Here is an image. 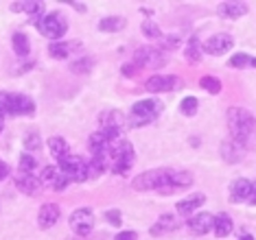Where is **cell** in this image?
Here are the masks:
<instances>
[{"mask_svg":"<svg viewBox=\"0 0 256 240\" xmlns=\"http://www.w3.org/2000/svg\"><path fill=\"white\" fill-rule=\"evenodd\" d=\"M248 13V4L243 2H221L219 4V15L224 17H241Z\"/></svg>","mask_w":256,"mask_h":240,"instance_id":"cb8c5ba5","label":"cell"},{"mask_svg":"<svg viewBox=\"0 0 256 240\" xmlns=\"http://www.w3.org/2000/svg\"><path fill=\"white\" fill-rule=\"evenodd\" d=\"M36 26H38V31L42 33L44 37H48V39H60L68 31V22H66V17H64L60 11H53V13L42 15L36 22Z\"/></svg>","mask_w":256,"mask_h":240,"instance_id":"5b68a950","label":"cell"},{"mask_svg":"<svg viewBox=\"0 0 256 240\" xmlns=\"http://www.w3.org/2000/svg\"><path fill=\"white\" fill-rule=\"evenodd\" d=\"M230 199L234 203H241V201H248L252 199V181L250 179H236L234 184L230 186Z\"/></svg>","mask_w":256,"mask_h":240,"instance_id":"e0dca14e","label":"cell"},{"mask_svg":"<svg viewBox=\"0 0 256 240\" xmlns=\"http://www.w3.org/2000/svg\"><path fill=\"white\" fill-rule=\"evenodd\" d=\"M178 219L173 214H162L158 221H156L154 225H151V236H162V234L171 232V230H178Z\"/></svg>","mask_w":256,"mask_h":240,"instance_id":"d6986e66","label":"cell"},{"mask_svg":"<svg viewBox=\"0 0 256 240\" xmlns=\"http://www.w3.org/2000/svg\"><path fill=\"white\" fill-rule=\"evenodd\" d=\"M18 164H20V173H33V171H36V166H38L36 157H31L28 153H22Z\"/></svg>","mask_w":256,"mask_h":240,"instance_id":"836d02e7","label":"cell"},{"mask_svg":"<svg viewBox=\"0 0 256 240\" xmlns=\"http://www.w3.org/2000/svg\"><path fill=\"white\" fill-rule=\"evenodd\" d=\"M164 112V103L160 98H144V101L134 103L132 107V127H144L149 122H154L158 116Z\"/></svg>","mask_w":256,"mask_h":240,"instance_id":"3957f363","label":"cell"},{"mask_svg":"<svg viewBox=\"0 0 256 240\" xmlns=\"http://www.w3.org/2000/svg\"><path fill=\"white\" fill-rule=\"evenodd\" d=\"M188 186H193V175L186 173V171H173L168 181L158 192L160 195H176V192H180V190H186Z\"/></svg>","mask_w":256,"mask_h":240,"instance_id":"30bf717a","label":"cell"},{"mask_svg":"<svg viewBox=\"0 0 256 240\" xmlns=\"http://www.w3.org/2000/svg\"><path fill=\"white\" fill-rule=\"evenodd\" d=\"M202 52H204V44H200V37L193 35V37L188 39V46H186V50H184L186 59H188L190 63H197V61L202 59Z\"/></svg>","mask_w":256,"mask_h":240,"instance_id":"484cf974","label":"cell"},{"mask_svg":"<svg viewBox=\"0 0 256 240\" xmlns=\"http://www.w3.org/2000/svg\"><path fill=\"white\" fill-rule=\"evenodd\" d=\"M11 11H24L28 15H38L44 11V2H11Z\"/></svg>","mask_w":256,"mask_h":240,"instance_id":"f546056e","label":"cell"},{"mask_svg":"<svg viewBox=\"0 0 256 240\" xmlns=\"http://www.w3.org/2000/svg\"><path fill=\"white\" fill-rule=\"evenodd\" d=\"M188 230L202 236V234H208L210 230H214V216L208 214V212H202V214H195L188 219Z\"/></svg>","mask_w":256,"mask_h":240,"instance_id":"2e32d148","label":"cell"},{"mask_svg":"<svg viewBox=\"0 0 256 240\" xmlns=\"http://www.w3.org/2000/svg\"><path fill=\"white\" fill-rule=\"evenodd\" d=\"M232 219L228 214H219V216H214V234H217L219 238H224V236H230L232 234Z\"/></svg>","mask_w":256,"mask_h":240,"instance_id":"83f0119b","label":"cell"},{"mask_svg":"<svg viewBox=\"0 0 256 240\" xmlns=\"http://www.w3.org/2000/svg\"><path fill=\"white\" fill-rule=\"evenodd\" d=\"M228 127L232 131V140L238 142L243 149H252L256 146V118L248 109L241 107H230L226 114Z\"/></svg>","mask_w":256,"mask_h":240,"instance_id":"6da1fadb","label":"cell"},{"mask_svg":"<svg viewBox=\"0 0 256 240\" xmlns=\"http://www.w3.org/2000/svg\"><path fill=\"white\" fill-rule=\"evenodd\" d=\"M60 206H55V203H44L42 208H40L38 212V225L40 230H50L57 221H60Z\"/></svg>","mask_w":256,"mask_h":240,"instance_id":"9a60e30c","label":"cell"},{"mask_svg":"<svg viewBox=\"0 0 256 240\" xmlns=\"http://www.w3.org/2000/svg\"><path fill=\"white\" fill-rule=\"evenodd\" d=\"M138 72V68L134 66V63H127V66H123V74L125 77H132V74H136Z\"/></svg>","mask_w":256,"mask_h":240,"instance_id":"60d3db41","label":"cell"},{"mask_svg":"<svg viewBox=\"0 0 256 240\" xmlns=\"http://www.w3.org/2000/svg\"><path fill=\"white\" fill-rule=\"evenodd\" d=\"M70 223V230L77 234V236H88V234L94 230V214H92L90 208H77L68 219Z\"/></svg>","mask_w":256,"mask_h":240,"instance_id":"ba28073f","label":"cell"},{"mask_svg":"<svg viewBox=\"0 0 256 240\" xmlns=\"http://www.w3.org/2000/svg\"><path fill=\"white\" fill-rule=\"evenodd\" d=\"M48 151H50V155H53L57 162L64 160L66 155H70V151H68V142L64 138H50L48 140Z\"/></svg>","mask_w":256,"mask_h":240,"instance_id":"d4e9b609","label":"cell"},{"mask_svg":"<svg viewBox=\"0 0 256 240\" xmlns=\"http://www.w3.org/2000/svg\"><path fill=\"white\" fill-rule=\"evenodd\" d=\"M106 219H108L110 225H116V227H118L120 221H123V214H120V210H108V212H106Z\"/></svg>","mask_w":256,"mask_h":240,"instance_id":"8d00e7d4","label":"cell"},{"mask_svg":"<svg viewBox=\"0 0 256 240\" xmlns=\"http://www.w3.org/2000/svg\"><path fill=\"white\" fill-rule=\"evenodd\" d=\"M132 63L138 70L140 68H162L164 66V55H162L158 48H154V46H144V48L136 50Z\"/></svg>","mask_w":256,"mask_h":240,"instance_id":"9c48e42d","label":"cell"},{"mask_svg":"<svg viewBox=\"0 0 256 240\" xmlns=\"http://www.w3.org/2000/svg\"><path fill=\"white\" fill-rule=\"evenodd\" d=\"M127 24L125 17H118V15H110V17H103V20H98V31L103 33H118L123 31Z\"/></svg>","mask_w":256,"mask_h":240,"instance_id":"603a6c76","label":"cell"},{"mask_svg":"<svg viewBox=\"0 0 256 240\" xmlns=\"http://www.w3.org/2000/svg\"><path fill=\"white\" fill-rule=\"evenodd\" d=\"M24 149H28V151H38L40 149V136L36 131H31V133H26L24 136Z\"/></svg>","mask_w":256,"mask_h":240,"instance_id":"d590c367","label":"cell"},{"mask_svg":"<svg viewBox=\"0 0 256 240\" xmlns=\"http://www.w3.org/2000/svg\"><path fill=\"white\" fill-rule=\"evenodd\" d=\"M9 175H11V166H9L7 162H0V181L7 179Z\"/></svg>","mask_w":256,"mask_h":240,"instance_id":"ab89813d","label":"cell"},{"mask_svg":"<svg viewBox=\"0 0 256 240\" xmlns=\"http://www.w3.org/2000/svg\"><path fill=\"white\" fill-rule=\"evenodd\" d=\"M68 4H70V7H74L77 11H86V4H81V2H72V0H68Z\"/></svg>","mask_w":256,"mask_h":240,"instance_id":"b9f144b4","label":"cell"},{"mask_svg":"<svg viewBox=\"0 0 256 240\" xmlns=\"http://www.w3.org/2000/svg\"><path fill=\"white\" fill-rule=\"evenodd\" d=\"M134 160H136V151H134V144L130 140H120L116 144V149L112 151V171L116 175H127L134 166Z\"/></svg>","mask_w":256,"mask_h":240,"instance_id":"277c9868","label":"cell"},{"mask_svg":"<svg viewBox=\"0 0 256 240\" xmlns=\"http://www.w3.org/2000/svg\"><path fill=\"white\" fill-rule=\"evenodd\" d=\"M238 240H254L252 236H243V238H238Z\"/></svg>","mask_w":256,"mask_h":240,"instance_id":"f6af8a7d","label":"cell"},{"mask_svg":"<svg viewBox=\"0 0 256 240\" xmlns=\"http://www.w3.org/2000/svg\"><path fill=\"white\" fill-rule=\"evenodd\" d=\"M92 59L90 57H81V59H74V61H70V70L74 74H86V72H90L92 70Z\"/></svg>","mask_w":256,"mask_h":240,"instance_id":"4dcf8cb0","label":"cell"},{"mask_svg":"<svg viewBox=\"0 0 256 240\" xmlns=\"http://www.w3.org/2000/svg\"><path fill=\"white\" fill-rule=\"evenodd\" d=\"M98 125L101 129H123L125 127V116L118 109H110L98 116Z\"/></svg>","mask_w":256,"mask_h":240,"instance_id":"ac0fdd59","label":"cell"},{"mask_svg":"<svg viewBox=\"0 0 256 240\" xmlns=\"http://www.w3.org/2000/svg\"><path fill=\"white\" fill-rule=\"evenodd\" d=\"M77 46L79 42H53V44H48V55L55 57V59H66Z\"/></svg>","mask_w":256,"mask_h":240,"instance_id":"7402d4cb","label":"cell"},{"mask_svg":"<svg viewBox=\"0 0 256 240\" xmlns=\"http://www.w3.org/2000/svg\"><path fill=\"white\" fill-rule=\"evenodd\" d=\"M14 184H16V188H18L22 195H26V197H36L42 192V179H38L33 173H16V177H14Z\"/></svg>","mask_w":256,"mask_h":240,"instance_id":"8fae6325","label":"cell"},{"mask_svg":"<svg viewBox=\"0 0 256 240\" xmlns=\"http://www.w3.org/2000/svg\"><path fill=\"white\" fill-rule=\"evenodd\" d=\"M232 46H234V39H232V35L228 33H217L212 35V37L206 39V44H204V52H208V55H224V52H228Z\"/></svg>","mask_w":256,"mask_h":240,"instance_id":"7c38bea8","label":"cell"},{"mask_svg":"<svg viewBox=\"0 0 256 240\" xmlns=\"http://www.w3.org/2000/svg\"><path fill=\"white\" fill-rule=\"evenodd\" d=\"M230 66L232 68H256V57H250L246 52H236L230 57Z\"/></svg>","mask_w":256,"mask_h":240,"instance_id":"f1b7e54d","label":"cell"},{"mask_svg":"<svg viewBox=\"0 0 256 240\" xmlns=\"http://www.w3.org/2000/svg\"><path fill=\"white\" fill-rule=\"evenodd\" d=\"M142 35L147 39H160L162 37V31L154 24V22H144V24H142Z\"/></svg>","mask_w":256,"mask_h":240,"instance_id":"e575fe53","label":"cell"},{"mask_svg":"<svg viewBox=\"0 0 256 240\" xmlns=\"http://www.w3.org/2000/svg\"><path fill=\"white\" fill-rule=\"evenodd\" d=\"M200 85L206 92H210V94H219V92H221V81L217 77H202Z\"/></svg>","mask_w":256,"mask_h":240,"instance_id":"d6a6232c","label":"cell"},{"mask_svg":"<svg viewBox=\"0 0 256 240\" xmlns=\"http://www.w3.org/2000/svg\"><path fill=\"white\" fill-rule=\"evenodd\" d=\"M40 179H42L44 186H50V188L57 190V192L66 190L68 184H70V179H68L66 175L60 171V166H46L42 171V177H40Z\"/></svg>","mask_w":256,"mask_h":240,"instance_id":"4fadbf2b","label":"cell"},{"mask_svg":"<svg viewBox=\"0 0 256 240\" xmlns=\"http://www.w3.org/2000/svg\"><path fill=\"white\" fill-rule=\"evenodd\" d=\"M221 155H224V160L226 162H238V160H243V155H246V151H243V146L234 142V140H228V142H224L221 144Z\"/></svg>","mask_w":256,"mask_h":240,"instance_id":"44dd1931","label":"cell"},{"mask_svg":"<svg viewBox=\"0 0 256 240\" xmlns=\"http://www.w3.org/2000/svg\"><path fill=\"white\" fill-rule=\"evenodd\" d=\"M204 203H206V197H204V195H200V192H197V195H190L188 199H184V201L178 203V214L190 216L197 208H202Z\"/></svg>","mask_w":256,"mask_h":240,"instance_id":"ffe728a7","label":"cell"},{"mask_svg":"<svg viewBox=\"0 0 256 240\" xmlns=\"http://www.w3.org/2000/svg\"><path fill=\"white\" fill-rule=\"evenodd\" d=\"M250 203H254L256 206V181L252 184V199H250Z\"/></svg>","mask_w":256,"mask_h":240,"instance_id":"7bdbcfd3","label":"cell"},{"mask_svg":"<svg viewBox=\"0 0 256 240\" xmlns=\"http://www.w3.org/2000/svg\"><path fill=\"white\" fill-rule=\"evenodd\" d=\"M171 168H156V171H147V173H140L136 179H134V190L138 192H147V190H160L162 186L168 181L171 177Z\"/></svg>","mask_w":256,"mask_h":240,"instance_id":"8992f818","label":"cell"},{"mask_svg":"<svg viewBox=\"0 0 256 240\" xmlns=\"http://www.w3.org/2000/svg\"><path fill=\"white\" fill-rule=\"evenodd\" d=\"M0 112L11 116H33L36 101L31 96L18 94V92H0Z\"/></svg>","mask_w":256,"mask_h":240,"instance_id":"7a4b0ae2","label":"cell"},{"mask_svg":"<svg viewBox=\"0 0 256 240\" xmlns=\"http://www.w3.org/2000/svg\"><path fill=\"white\" fill-rule=\"evenodd\" d=\"M138 234L136 232H130V230H125V232H118V236H116L114 240H136Z\"/></svg>","mask_w":256,"mask_h":240,"instance_id":"f35d334b","label":"cell"},{"mask_svg":"<svg viewBox=\"0 0 256 240\" xmlns=\"http://www.w3.org/2000/svg\"><path fill=\"white\" fill-rule=\"evenodd\" d=\"M57 166H60V171L66 175L70 181H86L90 179V164L84 160V157L79 155H66L64 160L57 162Z\"/></svg>","mask_w":256,"mask_h":240,"instance_id":"52a82bcc","label":"cell"},{"mask_svg":"<svg viewBox=\"0 0 256 240\" xmlns=\"http://www.w3.org/2000/svg\"><path fill=\"white\" fill-rule=\"evenodd\" d=\"M2 125H4V114L0 112V131H2Z\"/></svg>","mask_w":256,"mask_h":240,"instance_id":"ee69618b","label":"cell"},{"mask_svg":"<svg viewBox=\"0 0 256 240\" xmlns=\"http://www.w3.org/2000/svg\"><path fill=\"white\" fill-rule=\"evenodd\" d=\"M11 44H14V52L18 57H26L28 52H31V44H28V37L24 33H14Z\"/></svg>","mask_w":256,"mask_h":240,"instance_id":"4316f807","label":"cell"},{"mask_svg":"<svg viewBox=\"0 0 256 240\" xmlns=\"http://www.w3.org/2000/svg\"><path fill=\"white\" fill-rule=\"evenodd\" d=\"M162 46H164L166 50H176L180 46V37H178V35H168V37L162 39Z\"/></svg>","mask_w":256,"mask_h":240,"instance_id":"74e56055","label":"cell"},{"mask_svg":"<svg viewBox=\"0 0 256 240\" xmlns=\"http://www.w3.org/2000/svg\"><path fill=\"white\" fill-rule=\"evenodd\" d=\"M197 107H200V103H197L195 96H186V98H182V103H180V112L184 116H195Z\"/></svg>","mask_w":256,"mask_h":240,"instance_id":"1f68e13d","label":"cell"},{"mask_svg":"<svg viewBox=\"0 0 256 240\" xmlns=\"http://www.w3.org/2000/svg\"><path fill=\"white\" fill-rule=\"evenodd\" d=\"M147 87L149 92H154V94H160V92H171L178 87V77H173V74H154L151 79H147Z\"/></svg>","mask_w":256,"mask_h":240,"instance_id":"5bb4252c","label":"cell"}]
</instances>
